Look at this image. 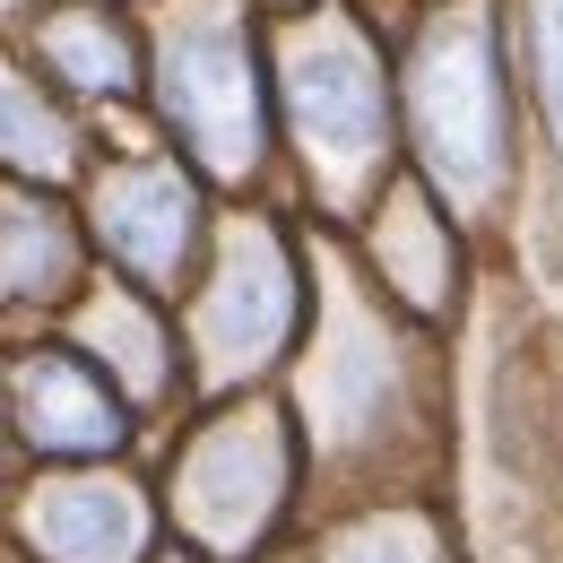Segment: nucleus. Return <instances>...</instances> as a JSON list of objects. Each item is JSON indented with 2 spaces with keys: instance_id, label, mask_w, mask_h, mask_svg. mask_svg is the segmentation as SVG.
Returning a JSON list of instances; mask_svg holds the SVG:
<instances>
[{
  "instance_id": "9",
  "label": "nucleus",
  "mask_w": 563,
  "mask_h": 563,
  "mask_svg": "<svg viewBox=\"0 0 563 563\" xmlns=\"http://www.w3.org/2000/svg\"><path fill=\"white\" fill-rule=\"evenodd\" d=\"M9 538L26 563H147L165 547V503L122 468H35L9 503Z\"/></svg>"
},
{
  "instance_id": "14",
  "label": "nucleus",
  "mask_w": 563,
  "mask_h": 563,
  "mask_svg": "<svg viewBox=\"0 0 563 563\" xmlns=\"http://www.w3.org/2000/svg\"><path fill=\"white\" fill-rule=\"evenodd\" d=\"M96 156L78 140V122L62 113V96L35 70H0V174L18 183H70Z\"/></svg>"
},
{
  "instance_id": "12",
  "label": "nucleus",
  "mask_w": 563,
  "mask_h": 563,
  "mask_svg": "<svg viewBox=\"0 0 563 563\" xmlns=\"http://www.w3.org/2000/svg\"><path fill=\"white\" fill-rule=\"evenodd\" d=\"M96 234L87 217L53 200V183H18L0 174V312H35V321H62L87 278H96Z\"/></svg>"
},
{
  "instance_id": "2",
  "label": "nucleus",
  "mask_w": 563,
  "mask_h": 563,
  "mask_svg": "<svg viewBox=\"0 0 563 563\" xmlns=\"http://www.w3.org/2000/svg\"><path fill=\"white\" fill-rule=\"evenodd\" d=\"M278 70V131L295 147L303 200L321 225H355L382 200V183L408 165L399 156V87L382 70V35L347 18L339 0H312L269 53Z\"/></svg>"
},
{
  "instance_id": "10",
  "label": "nucleus",
  "mask_w": 563,
  "mask_h": 563,
  "mask_svg": "<svg viewBox=\"0 0 563 563\" xmlns=\"http://www.w3.org/2000/svg\"><path fill=\"white\" fill-rule=\"evenodd\" d=\"M355 243V261L382 278V295L390 303H408L417 321H451V303H460V278H468V225L442 209V191L424 183L417 165H399L390 183H382V200L355 217V225H339Z\"/></svg>"
},
{
  "instance_id": "19",
  "label": "nucleus",
  "mask_w": 563,
  "mask_h": 563,
  "mask_svg": "<svg viewBox=\"0 0 563 563\" xmlns=\"http://www.w3.org/2000/svg\"><path fill=\"white\" fill-rule=\"evenodd\" d=\"M0 364H9V355H0Z\"/></svg>"
},
{
  "instance_id": "13",
  "label": "nucleus",
  "mask_w": 563,
  "mask_h": 563,
  "mask_svg": "<svg viewBox=\"0 0 563 563\" xmlns=\"http://www.w3.org/2000/svg\"><path fill=\"white\" fill-rule=\"evenodd\" d=\"M26 70L78 104H131L147 96V53L122 0H44L26 18Z\"/></svg>"
},
{
  "instance_id": "4",
  "label": "nucleus",
  "mask_w": 563,
  "mask_h": 563,
  "mask_svg": "<svg viewBox=\"0 0 563 563\" xmlns=\"http://www.w3.org/2000/svg\"><path fill=\"white\" fill-rule=\"evenodd\" d=\"M399 140L460 225H494L520 183L511 78L486 9H433L399 53Z\"/></svg>"
},
{
  "instance_id": "3",
  "label": "nucleus",
  "mask_w": 563,
  "mask_h": 563,
  "mask_svg": "<svg viewBox=\"0 0 563 563\" xmlns=\"http://www.w3.org/2000/svg\"><path fill=\"white\" fill-rule=\"evenodd\" d=\"M303 477H312V460H303L295 408H278L269 390L200 399L165 451V477H156L165 538H183L209 563H261L278 555L295 503L312 494Z\"/></svg>"
},
{
  "instance_id": "1",
  "label": "nucleus",
  "mask_w": 563,
  "mask_h": 563,
  "mask_svg": "<svg viewBox=\"0 0 563 563\" xmlns=\"http://www.w3.org/2000/svg\"><path fill=\"white\" fill-rule=\"evenodd\" d=\"M312 252V321L295 347V424L312 477H330V511L424 494L451 442V382L433 355V321L390 303L339 225H303Z\"/></svg>"
},
{
  "instance_id": "6",
  "label": "nucleus",
  "mask_w": 563,
  "mask_h": 563,
  "mask_svg": "<svg viewBox=\"0 0 563 563\" xmlns=\"http://www.w3.org/2000/svg\"><path fill=\"white\" fill-rule=\"evenodd\" d=\"M147 104L165 147H183L209 183L252 191L269 174V140H278V78L269 53L252 44L243 18H174V35L147 62Z\"/></svg>"
},
{
  "instance_id": "15",
  "label": "nucleus",
  "mask_w": 563,
  "mask_h": 563,
  "mask_svg": "<svg viewBox=\"0 0 563 563\" xmlns=\"http://www.w3.org/2000/svg\"><path fill=\"white\" fill-rule=\"evenodd\" d=\"M312 563H442V520L424 511V494H382L321 511V538L303 547Z\"/></svg>"
},
{
  "instance_id": "5",
  "label": "nucleus",
  "mask_w": 563,
  "mask_h": 563,
  "mask_svg": "<svg viewBox=\"0 0 563 563\" xmlns=\"http://www.w3.org/2000/svg\"><path fill=\"white\" fill-rule=\"evenodd\" d=\"M174 321H183L191 399L261 390L278 364H295L303 321H312V252H303V234L269 209H225L191 295L174 303Z\"/></svg>"
},
{
  "instance_id": "11",
  "label": "nucleus",
  "mask_w": 563,
  "mask_h": 563,
  "mask_svg": "<svg viewBox=\"0 0 563 563\" xmlns=\"http://www.w3.org/2000/svg\"><path fill=\"white\" fill-rule=\"evenodd\" d=\"M70 339L122 390H131V408H191V364H183V321H174V303L165 295H147V286L113 278V269H96L87 278V295H78L70 312Z\"/></svg>"
},
{
  "instance_id": "17",
  "label": "nucleus",
  "mask_w": 563,
  "mask_h": 563,
  "mask_svg": "<svg viewBox=\"0 0 563 563\" xmlns=\"http://www.w3.org/2000/svg\"><path fill=\"white\" fill-rule=\"evenodd\" d=\"M547 35H555V78H563V0L547 9Z\"/></svg>"
},
{
  "instance_id": "18",
  "label": "nucleus",
  "mask_w": 563,
  "mask_h": 563,
  "mask_svg": "<svg viewBox=\"0 0 563 563\" xmlns=\"http://www.w3.org/2000/svg\"><path fill=\"white\" fill-rule=\"evenodd\" d=\"M261 563H312V555H295V547H278V555H261Z\"/></svg>"
},
{
  "instance_id": "16",
  "label": "nucleus",
  "mask_w": 563,
  "mask_h": 563,
  "mask_svg": "<svg viewBox=\"0 0 563 563\" xmlns=\"http://www.w3.org/2000/svg\"><path fill=\"white\" fill-rule=\"evenodd\" d=\"M147 563H209V555H191L183 538H165V547H156V555H147Z\"/></svg>"
},
{
  "instance_id": "20",
  "label": "nucleus",
  "mask_w": 563,
  "mask_h": 563,
  "mask_svg": "<svg viewBox=\"0 0 563 563\" xmlns=\"http://www.w3.org/2000/svg\"><path fill=\"white\" fill-rule=\"evenodd\" d=\"M18 563H26V555H18Z\"/></svg>"
},
{
  "instance_id": "7",
  "label": "nucleus",
  "mask_w": 563,
  "mask_h": 563,
  "mask_svg": "<svg viewBox=\"0 0 563 563\" xmlns=\"http://www.w3.org/2000/svg\"><path fill=\"white\" fill-rule=\"evenodd\" d=\"M87 234H96V261L113 278L147 286L165 303H183L200 261L217 243L209 217V174L183 156V147H104L87 165Z\"/></svg>"
},
{
  "instance_id": "8",
  "label": "nucleus",
  "mask_w": 563,
  "mask_h": 563,
  "mask_svg": "<svg viewBox=\"0 0 563 563\" xmlns=\"http://www.w3.org/2000/svg\"><path fill=\"white\" fill-rule=\"evenodd\" d=\"M0 408L18 424L35 468H87V460H122L140 442L131 390L78 347V339H35L0 364Z\"/></svg>"
}]
</instances>
